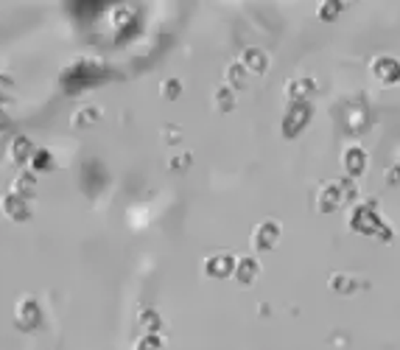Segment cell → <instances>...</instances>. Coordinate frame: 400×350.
Listing matches in <instances>:
<instances>
[{
  "label": "cell",
  "instance_id": "3",
  "mask_svg": "<svg viewBox=\"0 0 400 350\" xmlns=\"http://www.w3.org/2000/svg\"><path fill=\"white\" fill-rule=\"evenodd\" d=\"M31 154H34V146L29 143V137H20V135H17V137L12 140V146H9V157L17 160V162H23V160H29Z\"/></svg>",
  "mask_w": 400,
  "mask_h": 350
},
{
  "label": "cell",
  "instance_id": "4",
  "mask_svg": "<svg viewBox=\"0 0 400 350\" xmlns=\"http://www.w3.org/2000/svg\"><path fill=\"white\" fill-rule=\"evenodd\" d=\"M34 191H37V183L31 174H20V180H15V185H12V194H17V197H31Z\"/></svg>",
  "mask_w": 400,
  "mask_h": 350
},
{
  "label": "cell",
  "instance_id": "2",
  "mask_svg": "<svg viewBox=\"0 0 400 350\" xmlns=\"http://www.w3.org/2000/svg\"><path fill=\"white\" fill-rule=\"evenodd\" d=\"M0 211H3V216H6V219H15V222H26V219L31 216V211H29L26 199H23V197H17V194H6L3 199H0Z\"/></svg>",
  "mask_w": 400,
  "mask_h": 350
},
{
  "label": "cell",
  "instance_id": "1",
  "mask_svg": "<svg viewBox=\"0 0 400 350\" xmlns=\"http://www.w3.org/2000/svg\"><path fill=\"white\" fill-rule=\"evenodd\" d=\"M15 325H17L20 330H31V328L40 325V305H37V300L23 297V300L17 303V308H15Z\"/></svg>",
  "mask_w": 400,
  "mask_h": 350
},
{
  "label": "cell",
  "instance_id": "9",
  "mask_svg": "<svg viewBox=\"0 0 400 350\" xmlns=\"http://www.w3.org/2000/svg\"><path fill=\"white\" fill-rule=\"evenodd\" d=\"M12 126V121H9V115L3 112V109H0V132H3V129H9Z\"/></svg>",
  "mask_w": 400,
  "mask_h": 350
},
{
  "label": "cell",
  "instance_id": "5",
  "mask_svg": "<svg viewBox=\"0 0 400 350\" xmlns=\"http://www.w3.org/2000/svg\"><path fill=\"white\" fill-rule=\"evenodd\" d=\"M95 121H98V109L95 107H84V109H79V112L70 115L73 126H87V123H95Z\"/></svg>",
  "mask_w": 400,
  "mask_h": 350
},
{
  "label": "cell",
  "instance_id": "8",
  "mask_svg": "<svg viewBox=\"0 0 400 350\" xmlns=\"http://www.w3.org/2000/svg\"><path fill=\"white\" fill-rule=\"evenodd\" d=\"M162 96H176V82H162Z\"/></svg>",
  "mask_w": 400,
  "mask_h": 350
},
{
  "label": "cell",
  "instance_id": "6",
  "mask_svg": "<svg viewBox=\"0 0 400 350\" xmlns=\"http://www.w3.org/2000/svg\"><path fill=\"white\" fill-rule=\"evenodd\" d=\"M12 87H15L12 79L0 73V101H12V98H15V90H12Z\"/></svg>",
  "mask_w": 400,
  "mask_h": 350
},
{
  "label": "cell",
  "instance_id": "7",
  "mask_svg": "<svg viewBox=\"0 0 400 350\" xmlns=\"http://www.w3.org/2000/svg\"><path fill=\"white\" fill-rule=\"evenodd\" d=\"M31 165H34V168H48V165H51V157H48V151H45V149L34 151V157H31Z\"/></svg>",
  "mask_w": 400,
  "mask_h": 350
}]
</instances>
